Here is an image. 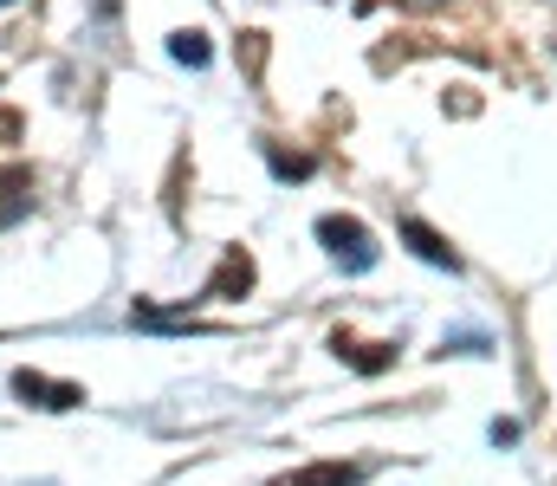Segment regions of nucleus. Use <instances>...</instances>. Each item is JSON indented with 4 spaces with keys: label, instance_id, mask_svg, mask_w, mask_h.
Here are the masks:
<instances>
[{
    "label": "nucleus",
    "instance_id": "nucleus-5",
    "mask_svg": "<svg viewBox=\"0 0 557 486\" xmlns=\"http://www.w3.org/2000/svg\"><path fill=\"white\" fill-rule=\"evenodd\" d=\"M363 468H344V461H324V468H305V474H285L278 486H357Z\"/></svg>",
    "mask_w": 557,
    "mask_h": 486
},
{
    "label": "nucleus",
    "instance_id": "nucleus-3",
    "mask_svg": "<svg viewBox=\"0 0 557 486\" xmlns=\"http://www.w3.org/2000/svg\"><path fill=\"white\" fill-rule=\"evenodd\" d=\"M26 214H33V169L7 162V169H0V227H13V221H26Z\"/></svg>",
    "mask_w": 557,
    "mask_h": 486
},
{
    "label": "nucleus",
    "instance_id": "nucleus-8",
    "mask_svg": "<svg viewBox=\"0 0 557 486\" xmlns=\"http://www.w3.org/2000/svg\"><path fill=\"white\" fill-rule=\"evenodd\" d=\"M0 7H13V0H0Z\"/></svg>",
    "mask_w": 557,
    "mask_h": 486
},
{
    "label": "nucleus",
    "instance_id": "nucleus-6",
    "mask_svg": "<svg viewBox=\"0 0 557 486\" xmlns=\"http://www.w3.org/2000/svg\"><path fill=\"white\" fill-rule=\"evenodd\" d=\"M234 286H240V292L253 286V260H247V253H227V266L214 273V286H208V299H214V292H234Z\"/></svg>",
    "mask_w": 557,
    "mask_h": 486
},
{
    "label": "nucleus",
    "instance_id": "nucleus-2",
    "mask_svg": "<svg viewBox=\"0 0 557 486\" xmlns=\"http://www.w3.org/2000/svg\"><path fill=\"white\" fill-rule=\"evenodd\" d=\"M13 396H26V402H39V409H72V402H85L78 383H52V376H39V370H20V376H13Z\"/></svg>",
    "mask_w": 557,
    "mask_h": 486
},
{
    "label": "nucleus",
    "instance_id": "nucleus-7",
    "mask_svg": "<svg viewBox=\"0 0 557 486\" xmlns=\"http://www.w3.org/2000/svg\"><path fill=\"white\" fill-rule=\"evenodd\" d=\"M169 52H175L182 65H195V72L208 65V39H201V33H175V39H169Z\"/></svg>",
    "mask_w": 557,
    "mask_h": 486
},
{
    "label": "nucleus",
    "instance_id": "nucleus-1",
    "mask_svg": "<svg viewBox=\"0 0 557 486\" xmlns=\"http://www.w3.org/2000/svg\"><path fill=\"white\" fill-rule=\"evenodd\" d=\"M318 240H324V247H331V260H337V266H350V273H370V266H376V240H370V227H363V221L324 214V221H318Z\"/></svg>",
    "mask_w": 557,
    "mask_h": 486
},
{
    "label": "nucleus",
    "instance_id": "nucleus-4",
    "mask_svg": "<svg viewBox=\"0 0 557 486\" xmlns=\"http://www.w3.org/2000/svg\"><path fill=\"white\" fill-rule=\"evenodd\" d=\"M403 240L416 247L428 266H447V273H460V253H454V247H447V240H441L434 227H421V221H403Z\"/></svg>",
    "mask_w": 557,
    "mask_h": 486
}]
</instances>
